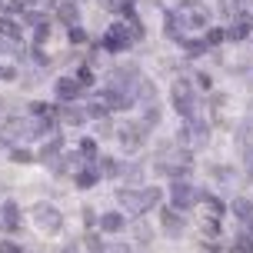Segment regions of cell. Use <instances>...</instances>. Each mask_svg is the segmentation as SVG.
<instances>
[{"label": "cell", "instance_id": "obj_1", "mask_svg": "<svg viewBox=\"0 0 253 253\" xmlns=\"http://www.w3.org/2000/svg\"><path fill=\"white\" fill-rule=\"evenodd\" d=\"M117 200L124 203L126 210H133V216L140 213H147L150 207H157L160 203V190H153V187H143V190H117Z\"/></svg>", "mask_w": 253, "mask_h": 253}, {"label": "cell", "instance_id": "obj_2", "mask_svg": "<svg viewBox=\"0 0 253 253\" xmlns=\"http://www.w3.org/2000/svg\"><path fill=\"white\" fill-rule=\"evenodd\" d=\"M34 220H37L40 230H47V233H57V230L63 227V216L57 207H50V203H37L34 207Z\"/></svg>", "mask_w": 253, "mask_h": 253}, {"label": "cell", "instance_id": "obj_3", "mask_svg": "<svg viewBox=\"0 0 253 253\" xmlns=\"http://www.w3.org/2000/svg\"><path fill=\"white\" fill-rule=\"evenodd\" d=\"M30 133H37V126L20 120V117H10V120H3V126H0V143H10L17 137H30Z\"/></svg>", "mask_w": 253, "mask_h": 253}, {"label": "cell", "instance_id": "obj_4", "mask_svg": "<svg viewBox=\"0 0 253 253\" xmlns=\"http://www.w3.org/2000/svg\"><path fill=\"white\" fill-rule=\"evenodd\" d=\"M170 200H173V207H177V210H190L193 203L200 200V190H193L190 183L177 180V183H173V190H170Z\"/></svg>", "mask_w": 253, "mask_h": 253}, {"label": "cell", "instance_id": "obj_5", "mask_svg": "<svg viewBox=\"0 0 253 253\" xmlns=\"http://www.w3.org/2000/svg\"><path fill=\"white\" fill-rule=\"evenodd\" d=\"M170 97H173V107H177V114H183V117L193 114V90H190L187 80H177Z\"/></svg>", "mask_w": 253, "mask_h": 253}, {"label": "cell", "instance_id": "obj_6", "mask_svg": "<svg viewBox=\"0 0 253 253\" xmlns=\"http://www.w3.org/2000/svg\"><path fill=\"white\" fill-rule=\"evenodd\" d=\"M180 17H187V24H193V27H207V24H210L207 7H200L197 0H187V3L180 7Z\"/></svg>", "mask_w": 253, "mask_h": 253}, {"label": "cell", "instance_id": "obj_7", "mask_svg": "<svg viewBox=\"0 0 253 253\" xmlns=\"http://www.w3.org/2000/svg\"><path fill=\"white\" fill-rule=\"evenodd\" d=\"M160 227H164L170 237H180L183 227H187V220L180 216V210H160Z\"/></svg>", "mask_w": 253, "mask_h": 253}, {"label": "cell", "instance_id": "obj_8", "mask_svg": "<svg viewBox=\"0 0 253 253\" xmlns=\"http://www.w3.org/2000/svg\"><path fill=\"white\" fill-rule=\"evenodd\" d=\"M143 126H120V143H124V150H140V143H143Z\"/></svg>", "mask_w": 253, "mask_h": 253}, {"label": "cell", "instance_id": "obj_9", "mask_svg": "<svg viewBox=\"0 0 253 253\" xmlns=\"http://www.w3.org/2000/svg\"><path fill=\"white\" fill-rule=\"evenodd\" d=\"M103 43H107V50H124L126 43H130V40H126V27H110V30H107V40H103Z\"/></svg>", "mask_w": 253, "mask_h": 253}, {"label": "cell", "instance_id": "obj_10", "mask_svg": "<svg viewBox=\"0 0 253 253\" xmlns=\"http://www.w3.org/2000/svg\"><path fill=\"white\" fill-rule=\"evenodd\" d=\"M80 84L77 80H70V77H63V80H57V97L60 100H74V97H80Z\"/></svg>", "mask_w": 253, "mask_h": 253}, {"label": "cell", "instance_id": "obj_11", "mask_svg": "<svg viewBox=\"0 0 253 253\" xmlns=\"http://www.w3.org/2000/svg\"><path fill=\"white\" fill-rule=\"evenodd\" d=\"M0 213H3V227H7V230H17V227H20V207H17L13 200L3 203V210H0Z\"/></svg>", "mask_w": 253, "mask_h": 253}, {"label": "cell", "instance_id": "obj_12", "mask_svg": "<svg viewBox=\"0 0 253 253\" xmlns=\"http://www.w3.org/2000/svg\"><path fill=\"white\" fill-rule=\"evenodd\" d=\"M60 147H63V140L57 137V133H53V140L47 143V147H43V150H40V164L53 167V164H57V153H60Z\"/></svg>", "mask_w": 253, "mask_h": 253}, {"label": "cell", "instance_id": "obj_13", "mask_svg": "<svg viewBox=\"0 0 253 253\" xmlns=\"http://www.w3.org/2000/svg\"><path fill=\"white\" fill-rule=\"evenodd\" d=\"M57 17H60L63 24L77 27V20H80V7H77V3H60V7H57Z\"/></svg>", "mask_w": 253, "mask_h": 253}, {"label": "cell", "instance_id": "obj_14", "mask_svg": "<svg viewBox=\"0 0 253 253\" xmlns=\"http://www.w3.org/2000/svg\"><path fill=\"white\" fill-rule=\"evenodd\" d=\"M100 227H103V233H120V230H124V216L120 213H103Z\"/></svg>", "mask_w": 253, "mask_h": 253}, {"label": "cell", "instance_id": "obj_15", "mask_svg": "<svg viewBox=\"0 0 253 253\" xmlns=\"http://www.w3.org/2000/svg\"><path fill=\"white\" fill-rule=\"evenodd\" d=\"M57 117H60L63 124H70V126H80V124H84V120H87V117L80 114L77 107H63V110H57Z\"/></svg>", "mask_w": 253, "mask_h": 253}, {"label": "cell", "instance_id": "obj_16", "mask_svg": "<svg viewBox=\"0 0 253 253\" xmlns=\"http://www.w3.org/2000/svg\"><path fill=\"white\" fill-rule=\"evenodd\" d=\"M0 37H3V40H17V37H20V27H17V20H10V17H0Z\"/></svg>", "mask_w": 253, "mask_h": 253}, {"label": "cell", "instance_id": "obj_17", "mask_svg": "<svg viewBox=\"0 0 253 253\" xmlns=\"http://www.w3.org/2000/svg\"><path fill=\"white\" fill-rule=\"evenodd\" d=\"M233 213L240 216V220H253V203L247 200V197H237V200H233Z\"/></svg>", "mask_w": 253, "mask_h": 253}, {"label": "cell", "instance_id": "obj_18", "mask_svg": "<svg viewBox=\"0 0 253 253\" xmlns=\"http://www.w3.org/2000/svg\"><path fill=\"white\" fill-rule=\"evenodd\" d=\"M93 170H97L100 177H114L120 167H117V160H110V157H97V167H93Z\"/></svg>", "mask_w": 253, "mask_h": 253}, {"label": "cell", "instance_id": "obj_19", "mask_svg": "<svg viewBox=\"0 0 253 253\" xmlns=\"http://www.w3.org/2000/svg\"><path fill=\"white\" fill-rule=\"evenodd\" d=\"M117 173H120L124 180H130V183H140V180H143V170H140L137 164H124L120 170H117Z\"/></svg>", "mask_w": 253, "mask_h": 253}, {"label": "cell", "instance_id": "obj_20", "mask_svg": "<svg viewBox=\"0 0 253 253\" xmlns=\"http://www.w3.org/2000/svg\"><path fill=\"white\" fill-rule=\"evenodd\" d=\"M97 180H100V173H97V170H93V167H87V170H80V173H77V187H93V183H97Z\"/></svg>", "mask_w": 253, "mask_h": 253}, {"label": "cell", "instance_id": "obj_21", "mask_svg": "<svg viewBox=\"0 0 253 253\" xmlns=\"http://www.w3.org/2000/svg\"><path fill=\"white\" fill-rule=\"evenodd\" d=\"M133 237H137L140 243H150V240H153V230L147 227L143 220H137V223H133Z\"/></svg>", "mask_w": 253, "mask_h": 253}, {"label": "cell", "instance_id": "obj_22", "mask_svg": "<svg viewBox=\"0 0 253 253\" xmlns=\"http://www.w3.org/2000/svg\"><path fill=\"white\" fill-rule=\"evenodd\" d=\"M247 34H250V27H247V24H233L227 37H230V40H247Z\"/></svg>", "mask_w": 253, "mask_h": 253}, {"label": "cell", "instance_id": "obj_23", "mask_svg": "<svg viewBox=\"0 0 253 253\" xmlns=\"http://www.w3.org/2000/svg\"><path fill=\"white\" fill-rule=\"evenodd\" d=\"M233 250H237V253H253V237H237Z\"/></svg>", "mask_w": 253, "mask_h": 253}, {"label": "cell", "instance_id": "obj_24", "mask_svg": "<svg viewBox=\"0 0 253 253\" xmlns=\"http://www.w3.org/2000/svg\"><path fill=\"white\" fill-rule=\"evenodd\" d=\"M126 40H143V27H140V20H130V27H126Z\"/></svg>", "mask_w": 253, "mask_h": 253}, {"label": "cell", "instance_id": "obj_25", "mask_svg": "<svg viewBox=\"0 0 253 253\" xmlns=\"http://www.w3.org/2000/svg\"><path fill=\"white\" fill-rule=\"evenodd\" d=\"M84 243H87V250H90V253H103V240L97 237V233H90Z\"/></svg>", "mask_w": 253, "mask_h": 253}, {"label": "cell", "instance_id": "obj_26", "mask_svg": "<svg viewBox=\"0 0 253 253\" xmlns=\"http://www.w3.org/2000/svg\"><path fill=\"white\" fill-rule=\"evenodd\" d=\"M10 160H13V164H30V160H34V153H30V150H20V147H17V150L10 153Z\"/></svg>", "mask_w": 253, "mask_h": 253}, {"label": "cell", "instance_id": "obj_27", "mask_svg": "<svg viewBox=\"0 0 253 253\" xmlns=\"http://www.w3.org/2000/svg\"><path fill=\"white\" fill-rule=\"evenodd\" d=\"M183 47H187V53H193V57H200V53L207 50V43H200V40H183Z\"/></svg>", "mask_w": 253, "mask_h": 253}, {"label": "cell", "instance_id": "obj_28", "mask_svg": "<svg viewBox=\"0 0 253 253\" xmlns=\"http://www.w3.org/2000/svg\"><path fill=\"white\" fill-rule=\"evenodd\" d=\"M87 114H90V117H97V120H103V117H107V103H100V100H97V103H90V107H87Z\"/></svg>", "mask_w": 253, "mask_h": 253}, {"label": "cell", "instance_id": "obj_29", "mask_svg": "<svg viewBox=\"0 0 253 253\" xmlns=\"http://www.w3.org/2000/svg\"><path fill=\"white\" fill-rule=\"evenodd\" d=\"M77 84H80V87H90V84H93V74H90L87 67H80V70H77Z\"/></svg>", "mask_w": 253, "mask_h": 253}, {"label": "cell", "instance_id": "obj_30", "mask_svg": "<svg viewBox=\"0 0 253 253\" xmlns=\"http://www.w3.org/2000/svg\"><path fill=\"white\" fill-rule=\"evenodd\" d=\"M80 153H84L87 160H93V157H97V143H93V140H84V143H80Z\"/></svg>", "mask_w": 253, "mask_h": 253}, {"label": "cell", "instance_id": "obj_31", "mask_svg": "<svg viewBox=\"0 0 253 253\" xmlns=\"http://www.w3.org/2000/svg\"><path fill=\"white\" fill-rule=\"evenodd\" d=\"M27 24H34V27H47V17H43V13L27 10Z\"/></svg>", "mask_w": 253, "mask_h": 253}, {"label": "cell", "instance_id": "obj_32", "mask_svg": "<svg viewBox=\"0 0 253 253\" xmlns=\"http://www.w3.org/2000/svg\"><path fill=\"white\" fill-rule=\"evenodd\" d=\"M140 97H147V100H150V97H153V84H150V80H140Z\"/></svg>", "mask_w": 253, "mask_h": 253}, {"label": "cell", "instance_id": "obj_33", "mask_svg": "<svg viewBox=\"0 0 253 253\" xmlns=\"http://www.w3.org/2000/svg\"><path fill=\"white\" fill-rule=\"evenodd\" d=\"M223 37H227V34H223V30H216V27H213V30H207V43H220Z\"/></svg>", "mask_w": 253, "mask_h": 253}, {"label": "cell", "instance_id": "obj_34", "mask_svg": "<svg viewBox=\"0 0 253 253\" xmlns=\"http://www.w3.org/2000/svg\"><path fill=\"white\" fill-rule=\"evenodd\" d=\"M103 250L107 253H130V247H126V243H107Z\"/></svg>", "mask_w": 253, "mask_h": 253}, {"label": "cell", "instance_id": "obj_35", "mask_svg": "<svg viewBox=\"0 0 253 253\" xmlns=\"http://www.w3.org/2000/svg\"><path fill=\"white\" fill-rule=\"evenodd\" d=\"M0 253H24L17 243H10V240H0Z\"/></svg>", "mask_w": 253, "mask_h": 253}, {"label": "cell", "instance_id": "obj_36", "mask_svg": "<svg viewBox=\"0 0 253 253\" xmlns=\"http://www.w3.org/2000/svg\"><path fill=\"white\" fill-rule=\"evenodd\" d=\"M50 40V27H37V43H47Z\"/></svg>", "mask_w": 253, "mask_h": 253}, {"label": "cell", "instance_id": "obj_37", "mask_svg": "<svg viewBox=\"0 0 253 253\" xmlns=\"http://www.w3.org/2000/svg\"><path fill=\"white\" fill-rule=\"evenodd\" d=\"M70 40H74V43H84V40H87V34H84L80 27H74V30H70Z\"/></svg>", "mask_w": 253, "mask_h": 253}, {"label": "cell", "instance_id": "obj_38", "mask_svg": "<svg viewBox=\"0 0 253 253\" xmlns=\"http://www.w3.org/2000/svg\"><path fill=\"white\" fill-rule=\"evenodd\" d=\"M24 10V0H13V3H7V13H20Z\"/></svg>", "mask_w": 253, "mask_h": 253}, {"label": "cell", "instance_id": "obj_39", "mask_svg": "<svg viewBox=\"0 0 253 253\" xmlns=\"http://www.w3.org/2000/svg\"><path fill=\"white\" fill-rule=\"evenodd\" d=\"M97 130H100V137H107V133H110L114 126H110V120H100V126H97Z\"/></svg>", "mask_w": 253, "mask_h": 253}, {"label": "cell", "instance_id": "obj_40", "mask_svg": "<svg viewBox=\"0 0 253 253\" xmlns=\"http://www.w3.org/2000/svg\"><path fill=\"white\" fill-rule=\"evenodd\" d=\"M207 233H213V237H216V233H220V223H216V220H207Z\"/></svg>", "mask_w": 253, "mask_h": 253}, {"label": "cell", "instance_id": "obj_41", "mask_svg": "<svg viewBox=\"0 0 253 253\" xmlns=\"http://www.w3.org/2000/svg\"><path fill=\"white\" fill-rule=\"evenodd\" d=\"M30 57H34L37 63H47V57H43V50H30Z\"/></svg>", "mask_w": 253, "mask_h": 253}, {"label": "cell", "instance_id": "obj_42", "mask_svg": "<svg viewBox=\"0 0 253 253\" xmlns=\"http://www.w3.org/2000/svg\"><path fill=\"white\" fill-rule=\"evenodd\" d=\"M243 157H247V170H250V177H253V150H247Z\"/></svg>", "mask_w": 253, "mask_h": 253}, {"label": "cell", "instance_id": "obj_43", "mask_svg": "<svg viewBox=\"0 0 253 253\" xmlns=\"http://www.w3.org/2000/svg\"><path fill=\"white\" fill-rule=\"evenodd\" d=\"M7 50H10V40H3V37H0V53H7Z\"/></svg>", "mask_w": 253, "mask_h": 253}, {"label": "cell", "instance_id": "obj_44", "mask_svg": "<svg viewBox=\"0 0 253 253\" xmlns=\"http://www.w3.org/2000/svg\"><path fill=\"white\" fill-rule=\"evenodd\" d=\"M60 253H77V250H74V247H67V250H60Z\"/></svg>", "mask_w": 253, "mask_h": 253}, {"label": "cell", "instance_id": "obj_45", "mask_svg": "<svg viewBox=\"0 0 253 253\" xmlns=\"http://www.w3.org/2000/svg\"><path fill=\"white\" fill-rule=\"evenodd\" d=\"M24 3H34V0H24Z\"/></svg>", "mask_w": 253, "mask_h": 253}]
</instances>
